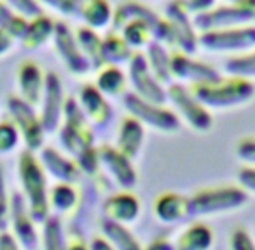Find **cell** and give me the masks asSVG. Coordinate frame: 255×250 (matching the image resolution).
<instances>
[{
  "label": "cell",
  "mask_w": 255,
  "mask_h": 250,
  "mask_svg": "<svg viewBox=\"0 0 255 250\" xmlns=\"http://www.w3.org/2000/svg\"><path fill=\"white\" fill-rule=\"evenodd\" d=\"M188 90L191 96L204 107L227 109L247 102L254 96L255 88L246 78L219 77L212 82L190 85Z\"/></svg>",
  "instance_id": "6da1fadb"
},
{
  "label": "cell",
  "mask_w": 255,
  "mask_h": 250,
  "mask_svg": "<svg viewBox=\"0 0 255 250\" xmlns=\"http://www.w3.org/2000/svg\"><path fill=\"white\" fill-rule=\"evenodd\" d=\"M19 177L26 193L29 214L35 222H43L48 217V195L46 180L42 164L30 151H22L19 156Z\"/></svg>",
  "instance_id": "7a4b0ae2"
},
{
  "label": "cell",
  "mask_w": 255,
  "mask_h": 250,
  "mask_svg": "<svg viewBox=\"0 0 255 250\" xmlns=\"http://www.w3.org/2000/svg\"><path fill=\"white\" fill-rule=\"evenodd\" d=\"M164 18L172 29L174 50L191 54L198 48V34L193 24V14L188 11L185 0H169L164 6Z\"/></svg>",
  "instance_id": "3957f363"
},
{
  "label": "cell",
  "mask_w": 255,
  "mask_h": 250,
  "mask_svg": "<svg viewBox=\"0 0 255 250\" xmlns=\"http://www.w3.org/2000/svg\"><path fill=\"white\" fill-rule=\"evenodd\" d=\"M198 43L207 51H251L255 50V26H241L201 32Z\"/></svg>",
  "instance_id": "277c9868"
},
{
  "label": "cell",
  "mask_w": 255,
  "mask_h": 250,
  "mask_svg": "<svg viewBox=\"0 0 255 250\" xmlns=\"http://www.w3.org/2000/svg\"><path fill=\"white\" fill-rule=\"evenodd\" d=\"M251 22H255V8L236 6L227 3L215 6L206 13L193 16V24L199 34L207 30L249 26Z\"/></svg>",
  "instance_id": "5b68a950"
},
{
  "label": "cell",
  "mask_w": 255,
  "mask_h": 250,
  "mask_svg": "<svg viewBox=\"0 0 255 250\" xmlns=\"http://www.w3.org/2000/svg\"><path fill=\"white\" fill-rule=\"evenodd\" d=\"M129 80L135 90V96L155 106H161L167 101V91L155 78L148 67L147 58L142 53H134L129 61Z\"/></svg>",
  "instance_id": "8992f818"
},
{
  "label": "cell",
  "mask_w": 255,
  "mask_h": 250,
  "mask_svg": "<svg viewBox=\"0 0 255 250\" xmlns=\"http://www.w3.org/2000/svg\"><path fill=\"white\" fill-rule=\"evenodd\" d=\"M8 109L16 123L18 131L22 134L26 140L29 151L37 150L43 142V125L42 120H38L34 109L26 101L19 98H10L8 99Z\"/></svg>",
  "instance_id": "52a82bcc"
},
{
  "label": "cell",
  "mask_w": 255,
  "mask_h": 250,
  "mask_svg": "<svg viewBox=\"0 0 255 250\" xmlns=\"http://www.w3.org/2000/svg\"><path fill=\"white\" fill-rule=\"evenodd\" d=\"M64 115H66V127L62 131V142L70 151L90 150L91 132L86 125V120L82 114V109L74 99L64 102Z\"/></svg>",
  "instance_id": "ba28073f"
},
{
  "label": "cell",
  "mask_w": 255,
  "mask_h": 250,
  "mask_svg": "<svg viewBox=\"0 0 255 250\" xmlns=\"http://www.w3.org/2000/svg\"><path fill=\"white\" fill-rule=\"evenodd\" d=\"M53 38L56 43V50L61 54V58L66 61V66L70 72H74L77 75H85L90 72V69L93 67L91 62L86 59V56L80 50L75 34L69 29L66 22H56Z\"/></svg>",
  "instance_id": "9c48e42d"
},
{
  "label": "cell",
  "mask_w": 255,
  "mask_h": 250,
  "mask_svg": "<svg viewBox=\"0 0 255 250\" xmlns=\"http://www.w3.org/2000/svg\"><path fill=\"white\" fill-rule=\"evenodd\" d=\"M125 106L135 118H139L142 122H145L158 129H163V131H174V129L179 127V120L172 112L164 110L159 106H155V104L143 101L135 94L125 96Z\"/></svg>",
  "instance_id": "30bf717a"
},
{
  "label": "cell",
  "mask_w": 255,
  "mask_h": 250,
  "mask_svg": "<svg viewBox=\"0 0 255 250\" xmlns=\"http://www.w3.org/2000/svg\"><path fill=\"white\" fill-rule=\"evenodd\" d=\"M171 75L182 82H190V85L212 82L220 77L212 66L191 59L188 54L182 51L171 53Z\"/></svg>",
  "instance_id": "8fae6325"
},
{
  "label": "cell",
  "mask_w": 255,
  "mask_h": 250,
  "mask_svg": "<svg viewBox=\"0 0 255 250\" xmlns=\"http://www.w3.org/2000/svg\"><path fill=\"white\" fill-rule=\"evenodd\" d=\"M246 201L244 193L239 190L222 188V190H209L203 191L193 198L190 203V209H193L198 215H204L207 212H222L231 207L241 206Z\"/></svg>",
  "instance_id": "7c38bea8"
},
{
  "label": "cell",
  "mask_w": 255,
  "mask_h": 250,
  "mask_svg": "<svg viewBox=\"0 0 255 250\" xmlns=\"http://www.w3.org/2000/svg\"><path fill=\"white\" fill-rule=\"evenodd\" d=\"M167 99L177 107L183 117H185L191 126L198 129H207L211 126V115L207 114L204 106H201L193 96H191L190 90L179 83H172L167 88Z\"/></svg>",
  "instance_id": "4fadbf2b"
},
{
  "label": "cell",
  "mask_w": 255,
  "mask_h": 250,
  "mask_svg": "<svg viewBox=\"0 0 255 250\" xmlns=\"http://www.w3.org/2000/svg\"><path fill=\"white\" fill-rule=\"evenodd\" d=\"M45 101L42 112V125L46 131H53L59 123L62 114V88L59 77L50 72L45 77Z\"/></svg>",
  "instance_id": "5bb4252c"
},
{
  "label": "cell",
  "mask_w": 255,
  "mask_h": 250,
  "mask_svg": "<svg viewBox=\"0 0 255 250\" xmlns=\"http://www.w3.org/2000/svg\"><path fill=\"white\" fill-rule=\"evenodd\" d=\"M19 88L22 94V101L29 106H37L42 99V93L45 91V78L42 77V70L35 62L26 61L19 67Z\"/></svg>",
  "instance_id": "9a60e30c"
},
{
  "label": "cell",
  "mask_w": 255,
  "mask_h": 250,
  "mask_svg": "<svg viewBox=\"0 0 255 250\" xmlns=\"http://www.w3.org/2000/svg\"><path fill=\"white\" fill-rule=\"evenodd\" d=\"M134 19H145L153 24L155 29L158 26V22L161 21V18L153 10H150L147 5L135 2V0H128V2L120 3L114 10L112 29H114V32H122L126 24Z\"/></svg>",
  "instance_id": "2e32d148"
},
{
  "label": "cell",
  "mask_w": 255,
  "mask_h": 250,
  "mask_svg": "<svg viewBox=\"0 0 255 250\" xmlns=\"http://www.w3.org/2000/svg\"><path fill=\"white\" fill-rule=\"evenodd\" d=\"M77 13L93 30L107 27L114 19V10L107 0H78Z\"/></svg>",
  "instance_id": "e0dca14e"
},
{
  "label": "cell",
  "mask_w": 255,
  "mask_h": 250,
  "mask_svg": "<svg viewBox=\"0 0 255 250\" xmlns=\"http://www.w3.org/2000/svg\"><path fill=\"white\" fill-rule=\"evenodd\" d=\"M26 201H24L19 195L13 196V204H11V219L14 225L16 236H18L26 249H34L37 244V233L34 228V219L30 214L26 212Z\"/></svg>",
  "instance_id": "ac0fdd59"
},
{
  "label": "cell",
  "mask_w": 255,
  "mask_h": 250,
  "mask_svg": "<svg viewBox=\"0 0 255 250\" xmlns=\"http://www.w3.org/2000/svg\"><path fill=\"white\" fill-rule=\"evenodd\" d=\"M80 102H82V107L86 112V115L91 118V122H94L96 125L109 123L112 117L110 106L96 86H85L80 93Z\"/></svg>",
  "instance_id": "d6986e66"
},
{
  "label": "cell",
  "mask_w": 255,
  "mask_h": 250,
  "mask_svg": "<svg viewBox=\"0 0 255 250\" xmlns=\"http://www.w3.org/2000/svg\"><path fill=\"white\" fill-rule=\"evenodd\" d=\"M147 62L151 70V74L155 75L161 85H172V75H171V53L167 51V48L159 43L153 42L147 48Z\"/></svg>",
  "instance_id": "ffe728a7"
},
{
  "label": "cell",
  "mask_w": 255,
  "mask_h": 250,
  "mask_svg": "<svg viewBox=\"0 0 255 250\" xmlns=\"http://www.w3.org/2000/svg\"><path fill=\"white\" fill-rule=\"evenodd\" d=\"M54 27H56V22H53L48 16L40 14L37 18H34L27 26V30L22 40V46L26 50L32 51V50H37L43 43H46L54 35Z\"/></svg>",
  "instance_id": "44dd1931"
},
{
  "label": "cell",
  "mask_w": 255,
  "mask_h": 250,
  "mask_svg": "<svg viewBox=\"0 0 255 250\" xmlns=\"http://www.w3.org/2000/svg\"><path fill=\"white\" fill-rule=\"evenodd\" d=\"M77 43L80 46L82 53L86 56V59L91 62L94 69H102L106 66L102 56V38L98 35V32L90 27H80L75 32Z\"/></svg>",
  "instance_id": "7402d4cb"
},
{
  "label": "cell",
  "mask_w": 255,
  "mask_h": 250,
  "mask_svg": "<svg viewBox=\"0 0 255 250\" xmlns=\"http://www.w3.org/2000/svg\"><path fill=\"white\" fill-rule=\"evenodd\" d=\"M132 54V48L126 43V40L118 32L112 30L102 38V56L109 66H118V64L129 62Z\"/></svg>",
  "instance_id": "603a6c76"
},
{
  "label": "cell",
  "mask_w": 255,
  "mask_h": 250,
  "mask_svg": "<svg viewBox=\"0 0 255 250\" xmlns=\"http://www.w3.org/2000/svg\"><path fill=\"white\" fill-rule=\"evenodd\" d=\"M122 37L131 48H148L155 42V26L145 19H134L123 27Z\"/></svg>",
  "instance_id": "cb8c5ba5"
},
{
  "label": "cell",
  "mask_w": 255,
  "mask_h": 250,
  "mask_svg": "<svg viewBox=\"0 0 255 250\" xmlns=\"http://www.w3.org/2000/svg\"><path fill=\"white\" fill-rule=\"evenodd\" d=\"M104 211L114 222H129L137 217L139 204L131 195H117L107 201Z\"/></svg>",
  "instance_id": "d4e9b609"
},
{
  "label": "cell",
  "mask_w": 255,
  "mask_h": 250,
  "mask_svg": "<svg viewBox=\"0 0 255 250\" xmlns=\"http://www.w3.org/2000/svg\"><path fill=\"white\" fill-rule=\"evenodd\" d=\"M142 142V127L140 123L135 118H126L122 123V129H120V148L125 156H134L139 151Z\"/></svg>",
  "instance_id": "484cf974"
},
{
  "label": "cell",
  "mask_w": 255,
  "mask_h": 250,
  "mask_svg": "<svg viewBox=\"0 0 255 250\" xmlns=\"http://www.w3.org/2000/svg\"><path fill=\"white\" fill-rule=\"evenodd\" d=\"M96 88L107 96H118L126 90V77L117 66H104L98 75Z\"/></svg>",
  "instance_id": "4316f807"
},
{
  "label": "cell",
  "mask_w": 255,
  "mask_h": 250,
  "mask_svg": "<svg viewBox=\"0 0 255 250\" xmlns=\"http://www.w3.org/2000/svg\"><path fill=\"white\" fill-rule=\"evenodd\" d=\"M155 211L161 220L175 222L187 215L190 211V203H187L185 198H180L177 195H164L158 199Z\"/></svg>",
  "instance_id": "83f0119b"
},
{
  "label": "cell",
  "mask_w": 255,
  "mask_h": 250,
  "mask_svg": "<svg viewBox=\"0 0 255 250\" xmlns=\"http://www.w3.org/2000/svg\"><path fill=\"white\" fill-rule=\"evenodd\" d=\"M101 156L110 167V171L118 177L120 183L125 185V187H129V185L134 183V171L128 164V161L122 151L114 148H102Z\"/></svg>",
  "instance_id": "f1b7e54d"
},
{
  "label": "cell",
  "mask_w": 255,
  "mask_h": 250,
  "mask_svg": "<svg viewBox=\"0 0 255 250\" xmlns=\"http://www.w3.org/2000/svg\"><path fill=\"white\" fill-rule=\"evenodd\" d=\"M43 163L54 174V177H58L64 182H72L77 179V166L70 163V161L64 159L53 148H46L43 151Z\"/></svg>",
  "instance_id": "f546056e"
},
{
  "label": "cell",
  "mask_w": 255,
  "mask_h": 250,
  "mask_svg": "<svg viewBox=\"0 0 255 250\" xmlns=\"http://www.w3.org/2000/svg\"><path fill=\"white\" fill-rule=\"evenodd\" d=\"M211 243H212L211 231L204 228L203 225H195L193 228L183 233V236H180L179 247L180 250H206L209 249Z\"/></svg>",
  "instance_id": "4dcf8cb0"
},
{
  "label": "cell",
  "mask_w": 255,
  "mask_h": 250,
  "mask_svg": "<svg viewBox=\"0 0 255 250\" xmlns=\"http://www.w3.org/2000/svg\"><path fill=\"white\" fill-rule=\"evenodd\" d=\"M29 22L26 18L19 14H14V11L6 5L5 0H0V27L8 30L14 38H22L26 34Z\"/></svg>",
  "instance_id": "1f68e13d"
},
{
  "label": "cell",
  "mask_w": 255,
  "mask_h": 250,
  "mask_svg": "<svg viewBox=\"0 0 255 250\" xmlns=\"http://www.w3.org/2000/svg\"><path fill=\"white\" fill-rule=\"evenodd\" d=\"M225 72L230 77L238 78H247L255 77V50L247 54L235 56L225 62Z\"/></svg>",
  "instance_id": "d6a6232c"
},
{
  "label": "cell",
  "mask_w": 255,
  "mask_h": 250,
  "mask_svg": "<svg viewBox=\"0 0 255 250\" xmlns=\"http://www.w3.org/2000/svg\"><path fill=\"white\" fill-rule=\"evenodd\" d=\"M104 233L110 238L118 250H139L137 243L122 225L115 222H104Z\"/></svg>",
  "instance_id": "836d02e7"
},
{
  "label": "cell",
  "mask_w": 255,
  "mask_h": 250,
  "mask_svg": "<svg viewBox=\"0 0 255 250\" xmlns=\"http://www.w3.org/2000/svg\"><path fill=\"white\" fill-rule=\"evenodd\" d=\"M77 201V195L75 191L72 190L70 185L62 183L54 187V190L51 191V203L56 209L59 211H69V209L75 204Z\"/></svg>",
  "instance_id": "e575fe53"
},
{
  "label": "cell",
  "mask_w": 255,
  "mask_h": 250,
  "mask_svg": "<svg viewBox=\"0 0 255 250\" xmlns=\"http://www.w3.org/2000/svg\"><path fill=\"white\" fill-rule=\"evenodd\" d=\"M45 247L46 250H66L61 233V225L56 219L48 220L45 225Z\"/></svg>",
  "instance_id": "d590c367"
},
{
  "label": "cell",
  "mask_w": 255,
  "mask_h": 250,
  "mask_svg": "<svg viewBox=\"0 0 255 250\" xmlns=\"http://www.w3.org/2000/svg\"><path fill=\"white\" fill-rule=\"evenodd\" d=\"M6 5L16 11L22 18L34 19L42 14V8L37 3V0H5Z\"/></svg>",
  "instance_id": "8d00e7d4"
},
{
  "label": "cell",
  "mask_w": 255,
  "mask_h": 250,
  "mask_svg": "<svg viewBox=\"0 0 255 250\" xmlns=\"http://www.w3.org/2000/svg\"><path fill=\"white\" fill-rule=\"evenodd\" d=\"M18 143V127L11 123H0V151H10Z\"/></svg>",
  "instance_id": "74e56055"
},
{
  "label": "cell",
  "mask_w": 255,
  "mask_h": 250,
  "mask_svg": "<svg viewBox=\"0 0 255 250\" xmlns=\"http://www.w3.org/2000/svg\"><path fill=\"white\" fill-rule=\"evenodd\" d=\"M64 16H72L78 11V0H40Z\"/></svg>",
  "instance_id": "f35d334b"
},
{
  "label": "cell",
  "mask_w": 255,
  "mask_h": 250,
  "mask_svg": "<svg viewBox=\"0 0 255 250\" xmlns=\"http://www.w3.org/2000/svg\"><path fill=\"white\" fill-rule=\"evenodd\" d=\"M8 223V196L5 190L3 172L0 167V228H6Z\"/></svg>",
  "instance_id": "ab89813d"
},
{
  "label": "cell",
  "mask_w": 255,
  "mask_h": 250,
  "mask_svg": "<svg viewBox=\"0 0 255 250\" xmlns=\"http://www.w3.org/2000/svg\"><path fill=\"white\" fill-rule=\"evenodd\" d=\"M185 3L188 6V11L196 16L217 6V0H185Z\"/></svg>",
  "instance_id": "60d3db41"
},
{
  "label": "cell",
  "mask_w": 255,
  "mask_h": 250,
  "mask_svg": "<svg viewBox=\"0 0 255 250\" xmlns=\"http://www.w3.org/2000/svg\"><path fill=\"white\" fill-rule=\"evenodd\" d=\"M231 246H233V250H255L254 243L244 231H236L231 236Z\"/></svg>",
  "instance_id": "b9f144b4"
},
{
  "label": "cell",
  "mask_w": 255,
  "mask_h": 250,
  "mask_svg": "<svg viewBox=\"0 0 255 250\" xmlns=\"http://www.w3.org/2000/svg\"><path fill=\"white\" fill-rule=\"evenodd\" d=\"M239 156L249 161H255V140H243L238 147Z\"/></svg>",
  "instance_id": "7bdbcfd3"
},
{
  "label": "cell",
  "mask_w": 255,
  "mask_h": 250,
  "mask_svg": "<svg viewBox=\"0 0 255 250\" xmlns=\"http://www.w3.org/2000/svg\"><path fill=\"white\" fill-rule=\"evenodd\" d=\"M239 180L246 188L255 191V169H243L239 172Z\"/></svg>",
  "instance_id": "ee69618b"
},
{
  "label": "cell",
  "mask_w": 255,
  "mask_h": 250,
  "mask_svg": "<svg viewBox=\"0 0 255 250\" xmlns=\"http://www.w3.org/2000/svg\"><path fill=\"white\" fill-rule=\"evenodd\" d=\"M13 40H14V37L10 34V32L0 27V54H5L8 50H10L13 45Z\"/></svg>",
  "instance_id": "f6af8a7d"
},
{
  "label": "cell",
  "mask_w": 255,
  "mask_h": 250,
  "mask_svg": "<svg viewBox=\"0 0 255 250\" xmlns=\"http://www.w3.org/2000/svg\"><path fill=\"white\" fill-rule=\"evenodd\" d=\"M0 250H19L18 249V244H16V241L11 235H2L0 236Z\"/></svg>",
  "instance_id": "bcb514c9"
},
{
  "label": "cell",
  "mask_w": 255,
  "mask_h": 250,
  "mask_svg": "<svg viewBox=\"0 0 255 250\" xmlns=\"http://www.w3.org/2000/svg\"><path fill=\"white\" fill-rule=\"evenodd\" d=\"M227 5H236V6H252L255 8V0H223Z\"/></svg>",
  "instance_id": "7dc6e473"
},
{
  "label": "cell",
  "mask_w": 255,
  "mask_h": 250,
  "mask_svg": "<svg viewBox=\"0 0 255 250\" xmlns=\"http://www.w3.org/2000/svg\"><path fill=\"white\" fill-rule=\"evenodd\" d=\"M91 250H114V249H112L104 239L98 238V239H96L94 243L91 244Z\"/></svg>",
  "instance_id": "c3c4849f"
},
{
  "label": "cell",
  "mask_w": 255,
  "mask_h": 250,
  "mask_svg": "<svg viewBox=\"0 0 255 250\" xmlns=\"http://www.w3.org/2000/svg\"><path fill=\"white\" fill-rule=\"evenodd\" d=\"M69 250H86V249L82 243H77V244H72Z\"/></svg>",
  "instance_id": "681fc988"
}]
</instances>
